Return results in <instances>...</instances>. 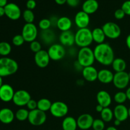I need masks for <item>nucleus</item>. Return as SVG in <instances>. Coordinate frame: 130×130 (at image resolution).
I'll use <instances>...</instances> for the list:
<instances>
[{"label":"nucleus","mask_w":130,"mask_h":130,"mask_svg":"<svg viewBox=\"0 0 130 130\" xmlns=\"http://www.w3.org/2000/svg\"><path fill=\"white\" fill-rule=\"evenodd\" d=\"M11 52V46L10 43L5 41L0 42V55L6 57Z\"/></svg>","instance_id":"32"},{"label":"nucleus","mask_w":130,"mask_h":130,"mask_svg":"<svg viewBox=\"0 0 130 130\" xmlns=\"http://www.w3.org/2000/svg\"><path fill=\"white\" fill-rule=\"evenodd\" d=\"M24 42L25 40L22 34H17L12 39V43L15 46H20L24 44Z\"/></svg>","instance_id":"37"},{"label":"nucleus","mask_w":130,"mask_h":130,"mask_svg":"<svg viewBox=\"0 0 130 130\" xmlns=\"http://www.w3.org/2000/svg\"><path fill=\"white\" fill-rule=\"evenodd\" d=\"M38 25L42 30H48V29H50V27L52 26V22L50 21V19H43L39 22Z\"/></svg>","instance_id":"36"},{"label":"nucleus","mask_w":130,"mask_h":130,"mask_svg":"<svg viewBox=\"0 0 130 130\" xmlns=\"http://www.w3.org/2000/svg\"><path fill=\"white\" fill-rule=\"evenodd\" d=\"M48 53L52 60L58 61L62 60L66 55V50L61 44H53L49 47Z\"/></svg>","instance_id":"9"},{"label":"nucleus","mask_w":130,"mask_h":130,"mask_svg":"<svg viewBox=\"0 0 130 130\" xmlns=\"http://www.w3.org/2000/svg\"><path fill=\"white\" fill-rule=\"evenodd\" d=\"M93 52L95 60L103 66H110L115 59L114 50L108 43L97 44L94 48Z\"/></svg>","instance_id":"1"},{"label":"nucleus","mask_w":130,"mask_h":130,"mask_svg":"<svg viewBox=\"0 0 130 130\" xmlns=\"http://www.w3.org/2000/svg\"><path fill=\"white\" fill-rule=\"evenodd\" d=\"M51 114L57 118H62L68 114L69 107L67 104L62 101H56L52 103L50 108Z\"/></svg>","instance_id":"8"},{"label":"nucleus","mask_w":130,"mask_h":130,"mask_svg":"<svg viewBox=\"0 0 130 130\" xmlns=\"http://www.w3.org/2000/svg\"><path fill=\"white\" fill-rule=\"evenodd\" d=\"M22 35L25 42L31 43L36 40L38 34V28L33 23L26 24L23 26Z\"/></svg>","instance_id":"6"},{"label":"nucleus","mask_w":130,"mask_h":130,"mask_svg":"<svg viewBox=\"0 0 130 130\" xmlns=\"http://www.w3.org/2000/svg\"><path fill=\"white\" fill-rule=\"evenodd\" d=\"M77 61L83 68L91 66L95 61L93 50L90 47L81 48L77 53Z\"/></svg>","instance_id":"4"},{"label":"nucleus","mask_w":130,"mask_h":130,"mask_svg":"<svg viewBox=\"0 0 130 130\" xmlns=\"http://www.w3.org/2000/svg\"><path fill=\"white\" fill-rule=\"evenodd\" d=\"M121 9L124 11L126 15L130 16V0L124 1L121 6Z\"/></svg>","instance_id":"39"},{"label":"nucleus","mask_w":130,"mask_h":130,"mask_svg":"<svg viewBox=\"0 0 130 130\" xmlns=\"http://www.w3.org/2000/svg\"><path fill=\"white\" fill-rule=\"evenodd\" d=\"M114 100L116 103L118 104H123L127 100V96L126 92L123 91H118L114 95Z\"/></svg>","instance_id":"34"},{"label":"nucleus","mask_w":130,"mask_h":130,"mask_svg":"<svg viewBox=\"0 0 130 130\" xmlns=\"http://www.w3.org/2000/svg\"><path fill=\"white\" fill-rule=\"evenodd\" d=\"M80 0H67L66 3L71 7H76L79 5Z\"/></svg>","instance_id":"43"},{"label":"nucleus","mask_w":130,"mask_h":130,"mask_svg":"<svg viewBox=\"0 0 130 130\" xmlns=\"http://www.w3.org/2000/svg\"><path fill=\"white\" fill-rule=\"evenodd\" d=\"M29 114V110L26 109H24V108H20L16 112V113L15 114V116L16 119L19 121H24L28 119Z\"/></svg>","instance_id":"31"},{"label":"nucleus","mask_w":130,"mask_h":130,"mask_svg":"<svg viewBox=\"0 0 130 130\" xmlns=\"http://www.w3.org/2000/svg\"><path fill=\"white\" fill-rule=\"evenodd\" d=\"M94 119L90 114H83L77 119V127L82 130H87L92 128Z\"/></svg>","instance_id":"14"},{"label":"nucleus","mask_w":130,"mask_h":130,"mask_svg":"<svg viewBox=\"0 0 130 130\" xmlns=\"http://www.w3.org/2000/svg\"><path fill=\"white\" fill-rule=\"evenodd\" d=\"M56 3L59 5H63L67 3V0H55Z\"/></svg>","instance_id":"45"},{"label":"nucleus","mask_w":130,"mask_h":130,"mask_svg":"<svg viewBox=\"0 0 130 130\" xmlns=\"http://www.w3.org/2000/svg\"><path fill=\"white\" fill-rule=\"evenodd\" d=\"M99 71L93 66H88L83 68L82 75L85 80L88 82H94L98 79Z\"/></svg>","instance_id":"17"},{"label":"nucleus","mask_w":130,"mask_h":130,"mask_svg":"<svg viewBox=\"0 0 130 130\" xmlns=\"http://www.w3.org/2000/svg\"><path fill=\"white\" fill-rule=\"evenodd\" d=\"M126 94L127 99H128V100H129L130 101V87L128 88L126 90Z\"/></svg>","instance_id":"49"},{"label":"nucleus","mask_w":130,"mask_h":130,"mask_svg":"<svg viewBox=\"0 0 130 130\" xmlns=\"http://www.w3.org/2000/svg\"><path fill=\"white\" fill-rule=\"evenodd\" d=\"M59 41L63 46H72L75 43V34L71 30L62 32L59 36Z\"/></svg>","instance_id":"18"},{"label":"nucleus","mask_w":130,"mask_h":130,"mask_svg":"<svg viewBox=\"0 0 130 130\" xmlns=\"http://www.w3.org/2000/svg\"><path fill=\"white\" fill-rule=\"evenodd\" d=\"M106 130H118L115 126H109L107 128Z\"/></svg>","instance_id":"51"},{"label":"nucleus","mask_w":130,"mask_h":130,"mask_svg":"<svg viewBox=\"0 0 130 130\" xmlns=\"http://www.w3.org/2000/svg\"><path fill=\"white\" fill-rule=\"evenodd\" d=\"M22 17L24 21L26 23H27V24L33 23L34 19H35L34 13L32 11V10H28V9L24 10L22 13Z\"/></svg>","instance_id":"33"},{"label":"nucleus","mask_w":130,"mask_h":130,"mask_svg":"<svg viewBox=\"0 0 130 130\" xmlns=\"http://www.w3.org/2000/svg\"><path fill=\"white\" fill-rule=\"evenodd\" d=\"M52 103L48 99H41L38 101V109L41 111L46 112L50 110Z\"/></svg>","instance_id":"30"},{"label":"nucleus","mask_w":130,"mask_h":130,"mask_svg":"<svg viewBox=\"0 0 130 130\" xmlns=\"http://www.w3.org/2000/svg\"><path fill=\"white\" fill-rule=\"evenodd\" d=\"M15 114L9 108H3L0 110V121L3 124H10L15 118Z\"/></svg>","instance_id":"22"},{"label":"nucleus","mask_w":130,"mask_h":130,"mask_svg":"<svg viewBox=\"0 0 130 130\" xmlns=\"http://www.w3.org/2000/svg\"><path fill=\"white\" fill-rule=\"evenodd\" d=\"M92 128L93 130H104L105 129V122L102 119H94Z\"/></svg>","instance_id":"35"},{"label":"nucleus","mask_w":130,"mask_h":130,"mask_svg":"<svg viewBox=\"0 0 130 130\" xmlns=\"http://www.w3.org/2000/svg\"><path fill=\"white\" fill-rule=\"evenodd\" d=\"M57 27L62 32L71 30L72 26V20L67 17H62L58 19L57 22Z\"/></svg>","instance_id":"24"},{"label":"nucleus","mask_w":130,"mask_h":130,"mask_svg":"<svg viewBox=\"0 0 130 130\" xmlns=\"http://www.w3.org/2000/svg\"><path fill=\"white\" fill-rule=\"evenodd\" d=\"M126 14L121 8L118 9L114 12V17L118 20H121L125 17Z\"/></svg>","instance_id":"41"},{"label":"nucleus","mask_w":130,"mask_h":130,"mask_svg":"<svg viewBox=\"0 0 130 130\" xmlns=\"http://www.w3.org/2000/svg\"><path fill=\"white\" fill-rule=\"evenodd\" d=\"M129 81L128 73L126 71H123L114 74L112 83L116 88L123 90L128 86Z\"/></svg>","instance_id":"10"},{"label":"nucleus","mask_w":130,"mask_h":130,"mask_svg":"<svg viewBox=\"0 0 130 130\" xmlns=\"http://www.w3.org/2000/svg\"><path fill=\"white\" fill-rule=\"evenodd\" d=\"M19 69L18 63L11 58L3 57L0 58V76L7 77L14 74Z\"/></svg>","instance_id":"2"},{"label":"nucleus","mask_w":130,"mask_h":130,"mask_svg":"<svg viewBox=\"0 0 130 130\" xmlns=\"http://www.w3.org/2000/svg\"><path fill=\"white\" fill-rule=\"evenodd\" d=\"M114 74L111 71L106 69H103L99 71L97 79L103 84H109L112 83Z\"/></svg>","instance_id":"21"},{"label":"nucleus","mask_w":130,"mask_h":130,"mask_svg":"<svg viewBox=\"0 0 130 130\" xmlns=\"http://www.w3.org/2000/svg\"><path fill=\"white\" fill-rule=\"evenodd\" d=\"M30 99H31V96L27 91L20 90L15 91L12 101L17 106L23 107L27 105Z\"/></svg>","instance_id":"11"},{"label":"nucleus","mask_w":130,"mask_h":130,"mask_svg":"<svg viewBox=\"0 0 130 130\" xmlns=\"http://www.w3.org/2000/svg\"><path fill=\"white\" fill-rule=\"evenodd\" d=\"M121 123V122L120 121L118 120V119H115V121H114V125H115V126H118L120 125Z\"/></svg>","instance_id":"50"},{"label":"nucleus","mask_w":130,"mask_h":130,"mask_svg":"<svg viewBox=\"0 0 130 130\" xmlns=\"http://www.w3.org/2000/svg\"><path fill=\"white\" fill-rule=\"evenodd\" d=\"M50 60L48 52L44 50H41L38 53H35L34 55V62L39 68L46 67L49 64Z\"/></svg>","instance_id":"13"},{"label":"nucleus","mask_w":130,"mask_h":130,"mask_svg":"<svg viewBox=\"0 0 130 130\" xmlns=\"http://www.w3.org/2000/svg\"><path fill=\"white\" fill-rule=\"evenodd\" d=\"M126 46L128 48V49L130 50V34L126 37Z\"/></svg>","instance_id":"44"},{"label":"nucleus","mask_w":130,"mask_h":130,"mask_svg":"<svg viewBox=\"0 0 130 130\" xmlns=\"http://www.w3.org/2000/svg\"><path fill=\"white\" fill-rule=\"evenodd\" d=\"M62 130H63V129H62Z\"/></svg>","instance_id":"55"},{"label":"nucleus","mask_w":130,"mask_h":130,"mask_svg":"<svg viewBox=\"0 0 130 130\" xmlns=\"http://www.w3.org/2000/svg\"><path fill=\"white\" fill-rule=\"evenodd\" d=\"M8 4V0H0V6L5 7Z\"/></svg>","instance_id":"47"},{"label":"nucleus","mask_w":130,"mask_h":130,"mask_svg":"<svg viewBox=\"0 0 130 130\" xmlns=\"http://www.w3.org/2000/svg\"><path fill=\"white\" fill-rule=\"evenodd\" d=\"M30 49L34 53H36L42 50L41 44V43L39 41L35 40L30 43Z\"/></svg>","instance_id":"38"},{"label":"nucleus","mask_w":130,"mask_h":130,"mask_svg":"<svg viewBox=\"0 0 130 130\" xmlns=\"http://www.w3.org/2000/svg\"><path fill=\"white\" fill-rule=\"evenodd\" d=\"M128 76H129V80H130V72H129V73H128Z\"/></svg>","instance_id":"54"},{"label":"nucleus","mask_w":130,"mask_h":130,"mask_svg":"<svg viewBox=\"0 0 130 130\" xmlns=\"http://www.w3.org/2000/svg\"><path fill=\"white\" fill-rule=\"evenodd\" d=\"M42 41L46 44H50L54 41L55 34H54L53 31L51 30L50 29L48 30H42L41 34Z\"/></svg>","instance_id":"28"},{"label":"nucleus","mask_w":130,"mask_h":130,"mask_svg":"<svg viewBox=\"0 0 130 130\" xmlns=\"http://www.w3.org/2000/svg\"><path fill=\"white\" fill-rule=\"evenodd\" d=\"M3 77L0 76V88L3 86Z\"/></svg>","instance_id":"52"},{"label":"nucleus","mask_w":130,"mask_h":130,"mask_svg":"<svg viewBox=\"0 0 130 130\" xmlns=\"http://www.w3.org/2000/svg\"><path fill=\"white\" fill-rule=\"evenodd\" d=\"M99 7V3L96 0H86L82 5V10L88 15H91L96 12Z\"/></svg>","instance_id":"23"},{"label":"nucleus","mask_w":130,"mask_h":130,"mask_svg":"<svg viewBox=\"0 0 130 130\" xmlns=\"http://www.w3.org/2000/svg\"><path fill=\"white\" fill-rule=\"evenodd\" d=\"M26 106L27 107V109L29 110V111L30 110H35V109H38V102H36V100L31 99L29 100V102L27 103Z\"/></svg>","instance_id":"40"},{"label":"nucleus","mask_w":130,"mask_h":130,"mask_svg":"<svg viewBox=\"0 0 130 130\" xmlns=\"http://www.w3.org/2000/svg\"><path fill=\"white\" fill-rule=\"evenodd\" d=\"M91 32H92L93 40L94 42L98 44L104 43L106 36H105L102 28H95L91 30Z\"/></svg>","instance_id":"26"},{"label":"nucleus","mask_w":130,"mask_h":130,"mask_svg":"<svg viewBox=\"0 0 130 130\" xmlns=\"http://www.w3.org/2000/svg\"><path fill=\"white\" fill-rule=\"evenodd\" d=\"M114 116L116 119L123 122L126 120L128 118V109L123 104H118L114 107Z\"/></svg>","instance_id":"19"},{"label":"nucleus","mask_w":130,"mask_h":130,"mask_svg":"<svg viewBox=\"0 0 130 130\" xmlns=\"http://www.w3.org/2000/svg\"><path fill=\"white\" fill-rule=\"evenodd\" d=\"M93 42L92 32L88 27L79 29L75 34V43L81 48L90 47Z\"/></svg>","instance_id":"3"},{"label":"nucleus","mask_w":130,"mask_h":130,"mask_svg":"<svg viewBox=\"0 0 130 130\" xmlns=\"http://www.w3.org/2000/svg\"><path fill=\"white\" fill-rule=\"evenodd\" d=\"M63 130H76L77 127V119L72 116H67L63 119L62 124Z\"/></svg>","instance_id":"25"},{"label":"nucleus","mask_w":130,"mask_h":130,"mask_svg":"<svg viewBox=\"0 0 130 130\" xmlns=\"http://www.w3.org/2000/svg\"><path fill=\"white\" fill-rule=\"evenodd\" d=\"M101 119L105 123H109L114 118V112L109 107L104 108L102 111L100 113Z\"/></svg>","instance_id":"29"},{"label":"nucleus","mask_w":130,"mask_h":130,"mask_svg":"<svg viewBox=\"0 0 130 130\" xmlns=\"http://www.w3.org/2000/svg\"><path fill=\"white\" fill-rule=\"evenodd\" d=\"M15 91L12 86L8 84H3L0 88V100L4 102L12 101Z\"/></svg>","instance_id":"16"},{"label":"nucleus","mask_w":130,"mask_h":130,"mask_svg":"<svg viewBox=\"0 0 130 130\" xmlns=\"http://www.w3.org/2000/svg\"><path fill=\"white\" fill-rule=\"evenodd\" d=\"M36 6V2L35 0H28L26 3V7L28 10H32Z\"/></svg>","instance_id":"42"},{"label":"nucleus","mask_w":130,"mask_h":130,"mask_svg":"<svg viewBox=\"0 0 130 130\" xmlns=\"http://www.w3.org/2000/svg\"><path fill=\"white\" fill-rule=\"evenodd\" d=\"M98 104L105 107H109L112 103V98L110 94L105 90L99 91L96 94Z\"/></svg>","instance_id":"20"},{"label":"nucleus","mask_w":130,"mask_h":130,"mask_svg":"<svg viewBox=\"0 0 130 130\" xmlns=\"http://www.w3.org/2000/svg\"><path fill=\"white\" fill-rule=\"evenodd\" d=\"M5 15L12 20H17L22 15L21 10L17 4L13 3H8L5 6Z\"/></svg>","instance_id":"12"},{"label":"nucleus","mask_w":130,"mask_h":130,"mask_svg":"<svg viewBox=\"0 0 130 130\" xmlns=\"http://www.w3.org/2000/svg\"><path fill=\"white\" fill-rule=\"evenodd\" d=\"M74 22L76 26L79 29L87 28L90 22V15L85 13V11H78L75 15Z\"/></svg>","instance_id":"15"},{"label":"nucleus","mask_w":130,"mask_h":130,"mask_svg":"<svg viewBox=\"0 0 130 130\" xmlns=\"http://www.w3.org/2000/svg\"><path fill=\"white\" fill-rule=\"evenodd\" d=\"M46 119L47 116L46 112L36 109L29 111L27 120L32 125L39 126L44 124L46 121Z\"/></svg>","instance_id":"5"},{"label":"nucleus","mask_w":130,"mask_h":130,"mask_svg":"<svg viewBox=\"0 0 130 130\" xmlns=\"http://www.w3.org/2000/svg\"><path fill=\"white\" fill-rule=\"evenodd\" d=\"M105 35L107 38L112 39H116L119 38L121 34V29L116 23L108 22L102 26Z\"/></svg>","instance_id":"7"},{"label":"nucleus","mask_w":130,"mask_h":130,"mask_svg":"<svg viewBox=\"0 0 130 130\" xmlns=\"http://www.w3.org/2000/svg\"><path fill=\"white\" fill-rule=\"evenodd\" d=\"M113 70L116 72H123L126 69V62L121 58H116L114 60L111 64Z\"/></svg>","instance_id":"27"},{"label":"nucleus","mask_w":130,"mask_h":130,"mask_svg":"<svg viewBox=\"0 0 130 130\" xmlns=\"http://www.w3.org/2000/svg\"><path fill=\"white\" fill-rule=\"evenodd\" d=\"M128 116H129V118H130V107L128 109Z\"/></svg>","instance_id":"53"},{"label":"nucleus","mask_w":130,"mask_h":130,"mask_svg":"<svg viewBox=\"0 0 130 130\" xmlns=\"http://www.w3.org/2000/svg\"><path fill=\"white\" fill-rule=\"evenodd\" d=\"M104 107H102V105L98 104V105L96 106V107H95V109H96V110L98 112L101 113V112L102 111L103 109H104Z\"/></svg>","instance_id":"46"},{"label":"nucleus","mask_w":130,"mask_h":130,"mask_svg":"<svg viewBox=\"0 0 130 130\" xmlns=\"http://www.w3.org/2000/svg\"><path fill=\"white\" fill-rule=\"evenodd\" d=\"M5 15V7H1L0 6V17Z\"/></svg>","instance_id":"48"}]
</instances>
